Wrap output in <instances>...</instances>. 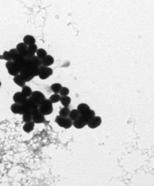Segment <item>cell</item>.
I'll list each match as a JSON object with an SVG mask.
<instances>
[{
  "instance_id": "1",
  "label": "cell",
  "mask_w": 154,
  "mask_h": 186,
  "mask_svg": "<svg viewBox=\"0 0 154 186\" xmlns=\"http://www.w3.org/2000/svg\"><path fill=\"white\" fill-rule=\"evenodd\" d=\"M39 109L44 116L50 115L53 112V103L49 100L46 99L39 105Z\"/></svg>"
},
{
  "instance_id": "2",
  "label": "cell",
  "mask_w": 154,
  "mask_h": 186,
  "mask_svg": "<svg viewBox=\"0 0 154 186\" xmlns=\"http://www.w3.org/2000/svg\"><path fill=\"white\" fill-rule=\"evenodd\" d=\"M55 122L59 126L67 129L70 128L72 125V121L68 117H63L57 116L55 119Z\"/></svg>"
},
{
  "instance_id": "3",
  "label": "cell",
  "mask_w": 154,
  "mask_h": 186,
  "mask_svg": "<svg viewBox=\"0 0 154 186\" xmlns=\"http://www.w3.org/2000/svg\"><path fill=\"white\" fill-rule=\"evenodd\" d=\"M53 73V70L50 67L42 65L39 68L38 76L42 80L48 78Z\"/></svg>"
},
{
  "instance_id": "4",
  "label": "cell",
  "mask_w": 154,
  "mask_h": 186,
  "mask_svg": "<svg viewBox=\"0 0 154 186\" xmlns=\"http://www.w3.org/2000/svg\"><path fill=\"white\" fill-rule=\"evenodd\" d=\"M32 121L35 124H40L45 122V116L41 113L38 108L33 110L31 111Z\"/></svg>"
},
{
  "instance_id": "5",
  "label": "cell",
  "mask_w": 154,
  "mask_h": 186,
  "mask_svg": "<svg viewBox=\"0 0 154 186\" xmlns=\"http://www.w3.org/2000/svg\"><path fill=\"white\" fill-rule=\"evenodd\" d=\"M19 74L26 83L31 80L34 77L31 71L25 67L20 70Z\"/></svg>"
},
{
  "instance_id": "6",
  "label": "cell",
  "mask_w": 154,
  "mask_h": 186,
  "mask_svg": "<svg viewBox=\"0 0 154 186\" xmlns=\"http://www.w3.org/2000/svg\"><path fill=\"white\" fill-rule=\"evenodd\" d=\"M31 97L36 103L40 105L43 101L46 99V96L43 93L40 91H34L32 93Z\"/></svg>"
},
{
  "instance_id": "7",
  "label": "cell",
  "mask_w": 154,
  "mask_h": 186,
  "mask_svg": "<svg viewBox=\"0 0 154 186\" xmlns=\"http://www.w3.org/2000/svg\"><path fill=\"white\" fill-rule=\"evenodd\" d=\"M12 61L19 71L20 70L25 67L26 59L25 57L22 56L18 55Z\"/></svg>"
},
{
  "instance_id": "8",
  "label": "cell",
  "mask_w": 154,
  "mask_h": 186,
  "mask_svg": "<svg viewBox=\"0 0 154 186\" xmlns=\"http://www.w3.org/2000/svg\"><path fill=\"white\" fill-rule=\"evenodd\" d=\"M6 67L10 75L15 76L19 74V71L14 64L13 61L7 62L6 63Z\"/></svg>"
},
{
  "instance_id": "9",
  "label": "cell",
  "mask_w": 154,
  "mask_h": 186,
  "mask_svg": "<svg viewBox=\"0 0 154 186\" xmlns=\"http://www.w3.org/2000/svg\"><path fill=\"white\" fill-rule=\"evenodd\" d=\"M23 104H24L27 109L29 111H31L33 110L38 108L39 105L34 101L31 97H29L25 102Z\"/></svg>"
},
{
  "instance_id": "10",
  "label": "cell",
  "mask_w": 154,
  "mask_h": 186,
  "mask_svg": "<svg viewBox=\"0 0 154 186\" xmlns=\"http://www.w3.org/2000/svg\"><path fill=\"white\" fill-rule=\"evenodd\" d=\"M28 98L25 96L21 92H17L13 96V99L15 103L23 104L25 102Z\"/></svg>"
},
{
  "instance_id": "11",
  "label": "cell",
  "mask_w": 154,
  "mask_h": 186,
  "mask_svg": "<svg viewBox=\"0 0 154 186\" xmlns=\"http://www.w3.org/2000/svg\"><path fill=\"white\" fill-rule=\"evenodd\" d=\"M102 123L101 118L100 117H94L88 123L87 125L89 128L94 129L100 126Z\"/></svg>"
},
{
  "instance_id": "12",
  "label": "cell",
  "mask_w": 154,
  "mask_h": 186,
  "mask_svg": "<svg viewBox=\"0 0 154 186\" xmlns=\"http://www.w3.org/2000/svg\"><path fill=\"white\" fill-rule=\"evenodd\" d=\"M28 47L24 42L18 43L16 49L19 55L25 57L28 52Z\"/></svg>"
},
{
  "instance_id": "13",
  "label": "cell",
  "mask_w": 154,
  "mask_h": 186,
  "mask_svg": "<svg viewBox=\"0 0 154 186\" xmlns=\"http://www.w3.org/2000/svg\"><path fill=\"white\" fill-rule=\"evenodd\" d=\"M95 113L94 111L90 109L84 114L80 115V117L84 119V121L88 124V122L95 117Z\"/></svg>"
},
{
  "instance_id": "14",
  "label": "cell",
  "mask_w": 154,
  "mask_h": 186,
  "mask_svg": "<svg viewBox=\"0 0 154 186\" xmlns=\"http://www.w3.org/2000/svg\"><path fill=\"white\" fill-rule=\"evenodd\" d=\"M72 125L77 129H80L84 127L86 125H87V124L84 121L80 115L78 118L72 122Z\"/></svg>"
},
{
  "instance_id": "15",
  "label": "cell",
  "mask_w": 154,
  "mask_h": 186,
  "mask_svg": "<svg viewBox=\"0 0 154 186\" xmlns=\"http://www.w3.org/2000/svg\"><path fill=\"white\" fill-rule=\"evenodd\" d=\"M42 65L49 67L51 66L54 62V59L52 56L47 55L45 58L42 60Z\"/></svg>"
},
{
  "instance_id": "16",
  "label": "cell",
  "mask_w": 154,
  "mask_h": 186,
  "mask_svg": "<svg viewBox=\"0 0 154 186\" xmlns=\"http://www.w3.org/2000/svg\"><path fill=\"white\" fill-rule=\"evenodd\" d=\"M13 81H14V83L20 87L23 88L25 86L26 82L21 77L19 73L17 75L14 76Z\"/></svg>"
},
{
  "instance_id": "17",
  "label": "cell",
  "mask_w": 154,
  "mask_h": 186,
  "mask_svg": "<svg viewBox=\"0 0 154 186\" xmlns=\"http://www.w3.org/2000/svg\"><path fill=\"white\" fill-rule=\"evenodd\" d=\"M34 123L33 121L25 123L23 126V130L25 132L29 133L34 129Z\"/></svg>"
},
{
  "instance_id": "18",
  "label": "cell",
  "mask_w": 154,
  "mask_h": 186,
  "mask_svg": "<svg viewBox=\"0 0 154 186\" xmlns=\"http://www.w3.org/2000/svg\"><path fill=\"white\" fill-rule=\"evenodd\" d=\"M90 109L89 106L85 103L80 104L77 107V110L78 111L80 115L84 114Z\"/></svg>"
},
{
  "instance_id": "19",
  "label": "cell",
  "mask_w": 154,
  "mask_h": 186,
  "mask_svg": "<svg viewBox=\"0 0 154 186\" xmlns=\"http://www.w3.org/2000/svg\"><path fill=\"white\" fill-rule=\"evenodd\" d=\"M23 42L29 46L32 44H35L36 40L34 37L31 35H26L24 37Z\"/></svg>"
},
{
  "instance_id": "20",
  "label": "cell",
  "mask_w": 154,
  "mask_h": 186,
  "mask_svg": "<svg viewBox=\"0 0 154 186\" xmlns=\"http://www.w3.org/2000/svg\"><path fill=\"white\" fill-rule=\"evenodd\" d=\"M29 61H30L31 63L35 67L40 68L41 65H42L41 59L39 58L37 56H34L31 60Z\"/></svg>"
},
{
  "instance_id": "21",
  "label": "cell",
  "mask_w": 154,
  "mask_h": 186,
  "mask_svg": "<svg viewBox=\"0 0 154 186\" xmlns=\"http://www.w3.org/2000/svg\"><path fill=\"white\" fill-rule=\"evenodd\" d=\"M80 115V114L77 110V109H73L71 111H70V114H69L68 117L70 118L71 120L73 121L78 118Z\"/></svg>"
},
{
  "instance_id": "22",
  "label": "cell",
  "mask_w": 154,
  "mask_h": 186,
  "mask_svg": "<svg viewBox=\"0 0 154 186\" xmlns=\"http://www.w3.org/2000/svg\"><path fill=\"white\" fill-rule=\"evenodd\" d=\"M60 101L64 107H68L71 103V100L70 97H69L68 96H61Z\"/></svg>"
},
{
  "instance_id": "23",
  "label": "cell",
  "mask_w": 154,
  "mask_h": 186,
  "mask_svg": "<svg viewBox=\"0 0 154 186\" xmlns=\"http://www.w3.org/2000/svg\"><path fill=\"white\" fill-rule=\"evenodd\" d=\"M21 92L25 96L29 98L33 92L30 87L25 86L23 87Z\"/></svg>"
},
{
  "instance_id": "24",
  "label": "cell",
  "mask_w": 154,
  "mask_h": 186,
  "mask_svg": "<svg viewBox=\"0 0 154 186\" xmlns=\"http://www.w3.org/2000/svg\"><path fill=\"white\" fill-rule=\"evenodd\" d=\"M62 85L60 83H56L52 84L50 87L51 90L54 94H59L60 90L62 89Z\"/></svg>"
},
{
  "instance_id": "25",
  "label": "cell",
  "mask_w": 154,
  "mask_h": 186,
  "mask_svg": "<svg viewBox=\"0 0 154 186\" xmlns=\"http://www.w3.org/2000/svg\"><path fill=\"white\" fill-rule=\"evenodd\" d=\"M23 121L25 123H28V122L32 121V115L31 111H27L25 112L23 115Z\"/></svg>"
},
{
  "instance_id": "26",
  "label": "cell",
  "mask_w": 154,
  "mask_h": 186,
  "mask_svg": "<svg viewBox=\"0 0 154 186\" xmlns=\"http://www.w3.org/2000/svg\"><path fill=\"white\" fill-rule=\"evenodd\" d=\"M20 105L19 104L15 103L11 106V110L14 114H19L20 111Z\"/></svg>"
},
{
  "instance_id": "27",
  "label": "cell",
  "mask_w": 154,
  "mask_h": 186,
  "mask_svg": "<svg viewBox=\"0 0 154 186\" xmlns=\"http://www.w3.org/2000/svg\"><path fill=\"white\" fill-rule=\"evenodd\" d=\"M70 111V110L68 107H64V108H62L59 111V115L62 116V117H69Z\"/></svg>"
},
{
  "instance_id": "28",
  "label": "cell",
  "mask_w": 154,
  "mask_h": 186,
  "mask_svg": "<svg viewBox=\"0 0 154 186\" xmlns=\"http://www.w3.org/2000/svg\"><path fill=\"white\" fill-rule=\"evenodd\" d=\"M37 56L40 59L42 60L47 55V52L43 49H38L37 52Z\"/></svg>"
},
{
  "instance_id": "29",
  "label": "cell",
  "mask_w": 154,
  "mask_h": 186,
  "mask_svg": "<svg viewBox=\"0 0 154 186\" xmlns=\"http://www.w3.org/2000/svg\"><path fill=\"white\" fill-rule=\"evenodd\" d=\"M38 50L37 46L36 44H34L30 45L28 47V52L27 53L31 55H35Z\"/></svg>"
},
{
  "instance_id": "30",
  "label": "cell",
  "mask_w": 154,
  "mask_h": 186,
  "mask_svg": "<svg viewBox=\"0 0 154 186\" xmlns=\"http://www.w3.org/2000/svg\"><path fill=\"white\" fill-rule=\"evenodd\" d=\"M61 97V96L58 94H54L50 96L49 100L52 103H57L60 101Z\"/></svg>"
},
{
  "instance_id": "31",
  "label": "cell",
  "mask_w": 154,
  "mask_h": 186,
  "mask_svg": "<svg viewBox=\"0 0 154 186\" xmlns=\"http://www.w3.org/2000/svg\"><path fill=\"white\" fill-rule=\"evenodd\" d=\"M0 59H3L7 61H12V58L9 52L5 51L2 55H0Z\"/></svg>"
},
{
  "instance_id": "32",
  "label": "cell",
  "mask_w": 154,
  "mask_h": 186,
  "mask_svg": "<svg viewBox=\"0 0 154 186\" xmlns=\"http://www.w3.org/2000/svg\"><path fill=\"white\" fill-rule=\"evenodd\" d=\"M69 93H70V90H69V88L65 87H62V89L60 90L59 94L61 96H68Z\"/></svg>"
},
{
  "instance_id": "33",
  "label": "cell",
  "mask_w": 154,
  "mask_h": 186,
  "mask_svg": "<svg viewBox=\"0 0 154 186\" xmlns=\"http://www.w3.org/2000/svg\"><path fill=\"white\" fill-rule=\"evenodd\" d=\"M11 56L12 58V61L19 55L16 49H12L9 51Z\"/></svg>"
},
{
  "instance_id": "34",
  "label": "cell",
  "mask_w": 154,
  "mask_h": 186,
  "mask_svg": "<svg viewBox=\"0 0 154 186\" xmlns=\"http://www.w3.org/2000/svg\"><path fill=\"white\" fill-rule=\"evenodd\" d=\"M1 81H0V87H1Z\"/></svg>"
}]
</instances>
